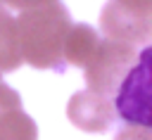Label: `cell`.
I'll return each mask as SVG.
<instances>
[{
	"label": "cell",
	"mask_w": 152,
	"mask_h": 140,
	"mask_svg": "<svg viewBox=\"0 0 152 140\" xmlns=\"http://www.w3.org/2000/svg\"><path fill=\"white\" fill-rule=\"evenodd\" d=\"M150 57L152 52L150 47H145L114 93L116 119H124L126 123L135 126L150 123Z\"/></svg>",
	"instance_id": "277c9868"
},
{
	"label": "cell",
	"mask_w": 152,
	"mask_h": 140,
	"mask_svg": "<svg viewBox=\"0 0 152 140\" xmlns=\"http://www.w3.org/2000/svg\"><path fill=\"white\" fill-rule=\"evenodd\" d=\"M100 43V33L88 24H71L66 40H64V64L86 66L95 55Z\"/></svg>",
	"instance_id": "8992f818"
},
{
	"label": "cell",
	"mask_w": 152,
	"mask_h": 140,
	"mask_svg": "<svg viewBox=\"0 0 152 140\" xmlns=\"http://www.w3.org/2000/svg\"><path fill=\"white\" fill-rule=\"evenodd\" d=\"M48 2H57V0H0V5L10 7V9H31V7H40Z\"/></svg>",
	"instance_id": "30bf717a"
},
{
	"label": "cell",
	"mask_w": 152,
	"mask_h": 140,
	"mask_svg": "<svg viewBox=\"0 0 152 140\" xmlns=\"http://www.w3.org/2000/svg\"><path fill=\"white\" fill-rule=\"evenodd\" d=\"M19 64H21V57L17 47L14 17L7 12L5 5H0V71H14Z\"/></svg>",
	"instance_id": "ba28073f"
},
{
	"label": "cell",
	"mask_w": 152,
	"mask_h": 140,
	"mask_svg": "<svg viewBox=\"0 0 152 140\" xmlns=\"http://www.w3.org/2000/svg\"><path fill=\"white\" fill-rule=\"evenodd\" d=\"M69 28H71V17L59 0L40 7L21 9V14L14 19L17 47H19L21 62L36 69L62 71L66 66L64 40Z\"/></svg>",
	"instance_id": "6da1fadb"
},
{
	"label": "cell",
	"mask_w": 152,
	"mask_h": 140,
	"mask_svg": "<svg viewBox=\"0 0 152 140\" xmlns=\"http://www.w3.org/2000/svg\"><path fill=\"white\" fill-rule=\"evenodd\" d=\"M0 74H2V71H0Z\"/></svg>",
	"instance_id": "8fae6325"
},
{
	"label": "cell",
	"mask_w": 152,
	"mask_h": 140,
	"mask_svg": "<svg viewBox=\"0 0 152 140\" xmlns=\"http://www.w3.org/2000/svg\"><path fill=\"white\" fill-rule=\"evenodd\" d=\"M100 31L109 40L145 45L152 36V0H109L100 14Z\"/></svg>",
	"instance_id": "7a4b0ae2"
},
{
	"label": "cell",
	"mask_w": 152,
	"mask_h": 140,
	"mask_svg": "<svg viewBox=\"0 0 152 140\" xmlns=\"http://www.w3.org/2000/svg\"><path fill=\"white\" fill-rule=\"evenodd\" d=\"M66 116L76 128L86 133H102L116 121V109L112 97L97 95L93 90H81L69 100Z\"/></svg>",
	"instance_id": "5b68a950"
},
{
	"label": "cell",
	"mask_w": 152,
	"mask_h": 140,
	"mask_svg": "<svg viewBox=\"0 0 152 140\" xmlns=\"http://www.w3.org/2000/svg\"><path fill=\"white\" fill-rule=\"evenodd\" d=\"M135 59H138V47L121 43V40H109V38L102 40L100 38L95 55L83 66L88 90L104 95V97H114L121 78L126 76V71L133 66Z\"/></svg>",
	"instance_id": "3957f363"
},
{
	"label": "cell",
	"mask_w": 152,
	"mask_h": 140,
	"mask_svg": "<svg viewBox=\"0 0 152 140\" xmlns=\"http://www.w3.org/2000/svg\"><path fill=\"white\" fill-rule=\"evenodd\" d=\"M114 140H150V128L147 126H135V123H126L124 128H119Z\"/></svg>",
	"instance_id": "9c48e42d"
},
{
	"label": "cell",
	"mask_w": 152,
	"mask_h": 140,
	"mask_svg": "<svg viewBox=\"0 0 152 140\" xmlns=\"http://www.w3.org/2000/svg\"><path fill=\"white\" fill-rule=\"evenodd\" d=\"M0 140H38V126L21 104L0 107Z\"/></svg>",
	"instance_id": "52a82bcc"
}]
</instances>
